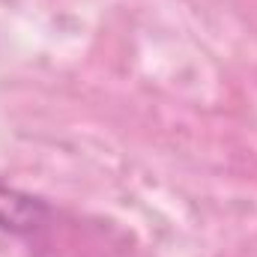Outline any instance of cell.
I'll return each mask as SVG.
<instances>
[{
	"mask_svg": "<svg viewBox=\"0 0 257 257\" xmlns=\"http://www.w3.org/2000/svg\"><path fill=\"white\" fill-rule=\"evenodd\" d=\"M48 218H51V206L45 197L0 180V233L33 236L48 224Z\"/></svg>",
	"mask_w": 257,
	"mask_h": 257,
	"instance_id": "1",
	"label": "cell"
}]
</instances>
